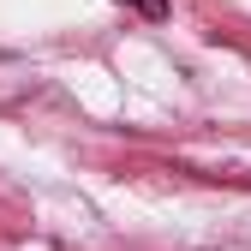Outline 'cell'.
<instances>
[{
    "instance_id": "6da1fadb",
    "label": "cell",
    "mask_w": 251,
    "mask_h": 251,
    "mask_svg": "<svg viewBox=\"0 0 251 251\" xmlns=\"http://www.w3.org/2000/svg\"><path fill=\"white\" fill-rule=\"evenodd\" d=\"M120 6H132V12H144V18H162L168 0H120Z\"/></svg>"
}]
</instances>
